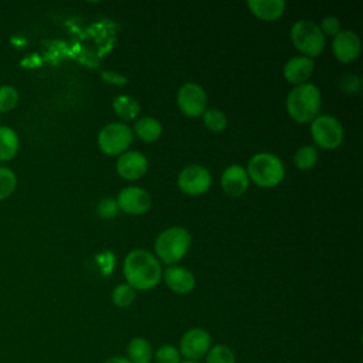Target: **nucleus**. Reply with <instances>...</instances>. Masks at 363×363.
<instances>
[{"label": "nucleus", "mask_w": 363, "mask_h": 363, "mask_svg": "<svg viewBox=\"0 0 363 363\" xmlns=\"http://www.w3.org/2000/svg\"><path fill=\"white\" fill-rule=\"evenodd\" d=\"M123 275L126 284L133 289L147 291L155 288L163 272L157 258L146 250L138 248L128 252L123 261Z\"/></svg>", "instance_id": "obj_1"}, {"label": "nucleus", "mask_w": 363, "mask_h": 363, "mask_svg": "<svg viewBox=\"0 0 363 363\" xmlns=\"http://www.w3.org/2000/svg\"><path fill=\"white\" fill-rule=\"evenodd\" d=\"M320 109V91L316 85L305 82L296 85L286 96V111L289 116L299 122L306 123L318 116Z\"/></svg>", "instance_id": "obj_2"}, {"label": "nucleus", "mask_w": 363, "mask_h": 363, "mask_svg": "<svg viewBox=\"0 0 363 363\" xmlns=\"http://www.w3.org/2000/svg\"><path fill=\"white\" fill-rule=\"evenodd\" d=\"M248 179H251L257 186L274 187L279 184L284 179L285 169L281 159L277 155L261 152L254 155L247 166Z\"/></svg>", "instance_id": "obj_3"}, {"label": "nucleus", "mask_w": 363, "mask_h": 363, "mask_svg": "<svg viewBox=\"0 0 363 363\" xmlns=\"http://www.w3.org/2000/svg\"><path fill=\"white\" fill-rule=\"evenodd\" d=\"M191 244L190 233L183 227H170L162 231L155 241V252L164 264L180 261Z\"/></svg>", "instance_id": "obj_4"}, {"label": "nucleus", "mask_w": 363, "mask_h": 363, "mask_svg": "<svg viewBox=\"0 0 363 363\" xmlns=\"http://www.w3.org/2000/svg\"><path fill=\"white\" fill-rule=\"evenodd\" d=\"M291 40L294 45L311 60L318 57L326 44L323 33L312 20H298L291 27Z\"/></svg>", "instance_id": "obj_5"}, {"label": "nucleus", "mask_w": 363, "mask_h": 363, "mask_svg": "<svg viewBox=\"0 0 363 363\" xmlns=\"http://www.w3.org/2000/svg\"><path fill=\"white\" fill-rule=\"evenodd\" d=\"M132 138L133 135L128 125L122 122L108 123L98 133V146L106 155H122L130 146Z\"/></svg>", "instance_id": "obj_6"}, {"label": "nucleus", "mask_w": 363, "mask_h": 363, "mask_svg": "<svg viewBox=\"0 0 363 363\" xmlns=\"http://www.w3.org/2000/svg\"><path fill=\"white\" fill-rule=\"evenodd\" d=\"M311 135L313 142L326 150H333L343 140V126L330 115H320L312 121Z\"/></svg>", "instance_id": "obj_7"}, {"label": "nucleus", "mask_w": 363, "mask_h": 363, "mask_svg": "<svg viewBox=\"0 0 363 363\" xmlns=\"http://www.w3.org/2000/svg\"><path fill=\"white\" fill-rule=\"evenodd\" d=\"M177 106L179 109L190 118H196L204 113L207 106V95L203 86L194 82H187L182 85L177 91Z\"/></svg>", "instance_id": "obj_8"}, {"label": "nucleus", "mask_w": 363, "mask_h": 363, "mask_svg": "<svg viewBox=\"0 0 363 363\" xmlns=\"http://www.w3.org/2000/svg\"><path fill=\"white\" fill-rule=\"evenodd\" d=\"M211 184L210 172L200 164H190L184 167L177 177L179 189L189 196L204 194Z\"/></svg>", "instance_id": "obj_9"}, {"label": "nucleus", "mask_w": 363, "mask_h": 363, "mask_svg": "<svg viewBox=\"0 0 363 363\" xmlns=\"http://www.w3.org/2000/svg\"><path fill=\"white\" fill-rule=\"evenodd\" d=\"M116 204H118V208L125 211L126 214L138 216L149 210L152 204V199L145 189L138 186H129L119 191Z\"/></svg>", "instance_id": "obj_10"}, {"label": "nucleus", "mask_w": 363, "mask_h": 363, "mask_svg": "<svg viewBox=\"0 0 363 363\" xmlns=\"http://www.w3.org/2000/svg\"><path fill=\"white\" fill-rule=\"evenodd\" d=\"M211 346V337L208 332L200 328H194L187 330L180 339V350L187 360L197 362L204 357Z\"/></svg>", "instance_id": "obj_11"}, {"label": "nucleus", "mask_w": 363, "mask_h": 363, "mask_svg": "<svg viewBox=\"0 0 363 363\" xmlns=\"http://www.w3.org/2000/svg\"><path fill=\"white\" fill-rule=\"evenodd\" d=\"M360 38L354 31L340 30L332 41L333 55L340 62H352L360 54Z\"/></svg>", "instance_id": "obj_12"}, {"label": "nucleus", "mask_w": 363, "mask_h": 363, "mask_svg": "<svg viewBox=\"0 0 363 363\" xmlns=\"http://www.w3.org/2000/svg\"><path fill=\"white\" fill-rule=\"evenodd\" d=\"M116 172L126 180H138L147 172V159L138 150H126L116 160Z\"/></svg>", "instance_id": "obj_13"}, {"label": "nucleus", "mask_w": 363, "mask_h": 363, "mask_svg": "<svg viewBox=\"0 0 363 363\" xmlns=\"http://www.w3.org/2000/svg\"><path fill=\"white\" fill-rule=\"evenodd\" d=\"M250 184L247 170L240 164L228 166L221 174V187L231 197L242 196Z\"/></svg>", "instance_id": "obj_14"}, {"label": "nucleus", "mask_w": 363, "mask_h": 363, "mask_svg": "<svg viewBox=\"0 0 363 363\" xmlns=\"http://www.w3.org/2000/svg\"><path fill=\"white\" fill-rule=\"evenodd\" d=\"M313 60L305 55H295L286 61L284 65V77L288 82L296 85L308 82L313 72Z\"/></svg>", "instance_id": "obj_15"}, {"label": "nucleus", "mask_w": 363, "mask_h": 363, "mask_svg": "<svg viewBox=\"0 0 363 363\" xmlns=\"http://www.w3.org/2000/svg\"><path fill=\"white\" fill-rule=\"evenodd\" d=\"M163 278L166 285L176 294H189L196 285L193 274L184 267H169L163 272Z\"/></svg>", "instance_id": "obj_16"}, {"label": "nucleus", "mask_w": 363, "mask_h": 363, "mask_svg": "<svg viewBox=\"0 0 363 363\" xmlns=\"http://www.w3.org/2000/svg\"><path fill=\"white\" fill-rule=\"evenodd\" d=\"M247 6L254 16L265 21L279 18L285 10V1L282 0H248Z\"/></svg>", "instance_id": "obj_17"}, {"label": "nucleus", "mask_w": 363, "mask_h": 363, "mask_svg": "<svg viewBox=\"0 0 363 363\" xmlns=\"http://www.w3.org/2000/svg\"><path fill=\"white\" fill-rule=\"evenodd\" d=\"M133 132L143 142H155L162 135V125L156 118L143 116L135 122Z\"/></svg>", "instance_id": "obj_18"}, {"label": "nucleus", "mask_w": 363, "mask_h": 363, "mask_svg": "<svg viewBox=\"0 0 363 363\" xmlns=\"http://www.w3.org/2000/svg\"><path fill=\"white\" fill-rule=\"evenodd\" d=\"M112 108L115 113L125 122L133 121L140 112V105L138 99L130 95H118L112 102Z\"/></svg>", "instance_id": "obj_19"}, {"label": "nucleus", "mask_w": 363, "mask_h": 363, "mask_svg": "<svg viewBox=\"0 0 363 363\" xmlns=\"http://www.w3.org/2000/svg\"><path fill=\"white\" fill-rule=\"evenodd\" d=\"M18 136L14 129L0 126V162L11 160L18 152Z\"/></svg>", "instance_id": "obj_20"}, {"label": "nucleus", "mask_w": 363, "mask_h": 363, "mask_svg": "<svg viewBox=\"0 0 363 363\" xmlns=\"http://www.w3.org/2000/svg\"><path fill=\"white\" fill-rule=\"evenodd\" d=\"M128 360L130 363H149L152 360V346L143 337H133L128 345Z\"/></svg>", "instance_id": "obj_21"}, {"label": "nucleus", "mask_w": 363, "mask_h": 363, "mask_svg": "<svg viewBox=\"0 0 363 363\" xmlns=\"http://www.w3.org/2000/svg\"><path fill=\"white\" fill-rule=\"evenodd\" d=\"M316 162H318V150L311 145L301 146L295 152L294 163L299 170H309L316 164Z\"/></svg>", "instance_id": "obj_22"}, {"label": "nucleus", "mask_w": 363, "mask_h": 363, "mask_svg": "<svg viewBox=\"0 0 363 363\" xmlns=\"http://www.w3.org/2000/svg\"><path fill=\"white\" fill-rule=\"evenodd\" d=\"M203 122L207 129H210L213 132H221L227 126V116L224 115L223 111L211 108V109L204 111Z\"/></svg>", "instance_id": "obj_23"}, {"label": "nucleus", "mask_w": 363, "mask_h": 363, "mask_svg": "<svg viewBox=\"0 0 363 363\" xmlns=\"http://www.w3.org/2000/svg\"><path fill=\"white\" fill-rule=\"evenodd\" d=\"M136 298V292L135 289L128 285V284H119L118 286H115V289L112 291V302L119 306V308H125L129 306Z\"/></svg>", "instance_id": "obj_24"}, {"label": "nucleus", "mask_w": 363, "mask_h": 363, "mask_svg": "<svg viewBox=\"0 0 363 363\" xmlns=\"http://www.w3.org/2000/svg\"><path fill=\"white\" fill-rule=\"evenodd\" d=\"M206 363H235V357L230 347L224 345H217L208 350Z\"/></svg>", "instance_id": "obj_25"}, {"label": "nucleus", "mask_w": 363, "mask_h": 363, "mask_svg": "<svg viewBox=\"0 0 363 363\" xmlns=\"http://www.w3.org/2000/svg\"><path fill=\"white\" fill-rule=\"evenodd\" d=\"M17 186V177L9 167L0 166V200L7 199Z\"/></svg>", "instance_id": "obj_26"}, {"label": "nucleus", "mask_w": 363, "mask_h": 363, "mask_svg": "<svg viewBox=\"0 0 363 363\" xmlns=\"http://www.w3.org/2000/svg\"><path fill=\"white\" fill-rule=\"evenodd\" d=\"M18 102V92L11 85H1L0 86V112L11 111L17 106Z\"/></svg>", "instance_id": "obj_27"}, {"label": "nucleus", "mask_w": 363, "mask_h": 363, "mask_svg": "<svg viewBox=\"0 0 363 363\" xmlns=\"http://www.w3.org/2000/svg\"><path fill=\"white\" fill-rule=\"evenodd\" d=\"M156 362L157 363H180V352L172 346V345H163L157 349L156 354Z\"/></svg>", "instance_id": "obj_28"}, {"label": "nucleus", "mask_w": 363, "mask_h": 363, "mask_svg": "<svg viewBox=\"0 0 363 363\" xmlns=\"http://www.w3.org/2000/svg\"><path fill=\"white\" fill-rule=\"evenodd\" d=\"M118 204H116V200L113 199H102L99 203H98V214L104 218H112L118 214Z\"/></svg>", "instance_id": "obj_29"}, {"label": "nucleus", "mask_w": 363, "mask_h": 363, "mask_svg": "<svg viewBox=\"0 0 363 363\" xmlns=\"http://www.w3.org/2000/svg\"><path fill=\"white\" fill-rule=\"evenodd\" d=\"M319 28L323 33V35L328 34V35H333L335 37L340 31V21L336 17H333V16H328V17H325L322 20Z\"/></svg>", "instance_id": "obj_30"}, {"label": "nucleus", "mask_w": 363, "mask_h": 363, "mask_svg": "<svg viewBox=\"0 0 363 363\" xmlns=\"http://www.w3.org/2000/svg\"><path fill=\"white\" fill-rule=\"evenodd\" d=\"M359 86H360V79H359V77L352 75V74L345 75V77L342 78V81H340V88H342L343 92H346V94H353V92H356V91L359 89Z\"/></svg>", "instance_id": "obj_31"}, {"label": "nucleus", "mask_w": 363, "mask_h": 363, "mask_svg": "<svg viewBox=\"0 0 363 363\" xmlns=\"http://www.w3.org/2000/svg\"><path fill=\"white\" fill-rule=\"evenodd\" d=\"M105 363H130V362L128 359H125V357L116 356V357H109Z\"/></svg>", "instance_id": "obj_32"}, {"label": "nucleus", "mask_w": 363, "mask_h": 363, "mask_svg": "<svg viewBox=\"0 0 363 363\" xmlns=\"http://www.w3.org/2000/svg\"><path fill=\"white\" fill-rule=\"evenodd\" d=\"M180 363H199V362H194V360H186V362H180Z\"/></svg>", "instance_id": "obj_33"}]
</instances>
